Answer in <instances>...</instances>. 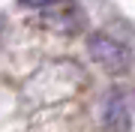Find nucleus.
Returning <instances> with one entry per match:
<instances>
[{"label":"nucleus","instance_id":"f257e3e1","mask_svg":"<svg viewBox=\"0 0 135 132\" xmlns=\"http://www.w3.org/2000/svg\"><path fill=\"white\" fill-rule=\"evenodd\" d=\"M87 51H90V57L96 60L105 72H114V75L126 72L129 63H132V54L126 51V45L117 42L114 36H108V33H90Z\"/></svg>","mask_w":135,"mask_h":132},{"label":"nucleus","instance_id":"7ed1b4c3","mask_svg":"<svg viewBox=\"0 0 135 132\" xmlns=\"http://www.w3.org/2000/svg\"><path fill=\"white\" fill-rule=\"evenodd\" d=\"M102 123H105L108 132H132V114H129V105L123 102L120 93L108 96L105 111H102Z\"/></svg>","mask_w":135,"mask_h":132},{"label":"nucleus","instance_id":"20e7f679","mask_svg":"<svg viewBox=\"0 0 135 132\" xmlns=\"http://www.w3.org/2000/svg\"><path fill=\"white\" fill-rule=\"evenodd\" d=\"M54 3H60V0H21V6L24 9H48V6H54Z\"/></svg>","mask_w":135,"mask_h":132},{"label":"nucleus","instance_id":"f03ea898","mask_svg":"<svg viewBox=\"0 0 135 132\" xmlns=\"http://www.w3.org/2000/svg\"><path fill=\"white\" fill-rule=\"evenodd\" d=\"M42 15H45V24L54 30H75L84 21V12L75 6V0H60V3L42 9Z\"/></svg>","mask_w":135,"mask_h":132}]
</instances>
